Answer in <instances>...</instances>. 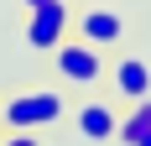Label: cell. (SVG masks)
<instances>
[{"label":"cell","instance_id":"cell-1","mask_svg":"<svg viewBox=\"0 0 151 146\" xmlns=\"http://www.w3.org/2000/svg\"><path fill=\"white\" fill-rule=\"evenodd\" d=\"M47 58H52V73L63 84H99L104 78V47L83 42V37H63Z\"/></svg>","mask_w":151,"mask_h":146},{"label":"cell","instance_id":"cell-2","mask_svg":"<svg viewBox=\"0 0 151 146\" xmlns=\"http://www.w3.org/2000/svg\"><path fill=\"white\" fill-rule=\"evenodd\" d=\"M68 26H73V11H68V0H47V5L26 11L21 42H26L31 52H52V47H58L63 37H68Z\"/></svg>","mask_w":151,"mask_h":146},{"label":"cell","instance_id":"cell-3","mask_svg":"<svg viewBox=\"0 0 151 146\" xmlns=\"http://www.w3.org/2000/svg\"><path fill=\"white\" fill-rule=\"evenodd\" d=\"M63 94L58 89H31V94H16L11 104H5V125L11 131H37V125H52V120H63Z\"/></svg>","mask_w":151,"mask_h":146},{"label":"cell","instance_id":"cell-4","mask_svg":"<svg viewBox=\"0 0 151 146\" xmlns=\"http://www.w3.org/2000/svg\"><path fill=\"white\" fill-rule=\"evenodd\" d=\"M109 84H115V94L120 99H146L151 94V58H136V52H125V58L109 63Z\"/></svg>","mask_w":151,"mask_h":146},{"label":"cell","instance_id":"cell-5","mask_svg":"<svg viewBox=\"0 0 151 146\" xmlns=\"http://www.w3.org/2000/svg\"><path fill=\"white\" fill-rule=\"evenodd\" d=\"M73 125H78V136H83V141H115L120 115H115L104 99H83V104L73 110Z\"/></svg>","mask_w":151,"mask_h":146},{"label":"cell","instance_id":"cell-6","mask_svg":"<svg viewBox=\"0 0 151 146\" xmlns=\"http://www.w3.org/2000/svg\"><path fill=\"white\" fill-rule=\"evenodd\" d=\"M78 37H83V42H94V47H115V42L125 37V21H120V11L94 5V11L78 16Z\"/></svg>","mask_w":151,"mask_h":146},{"label":"cell","instance_id":"cell-7","mask_svg":"<svg viewBox=\"0 0 151 146\" xmlns=\"http://www.w3.org/2000/svg\"><path fill=\"white\" fill-rule=\"evenodd\" d=\"M146 131H151V94L130 104V115H125L120 125H115V141H120V146H136V141H141Z\"/></svg>","mask_w":151,"mask_h":146},{"label":"cell","instance_id":"cell-8","mask_svg":"<svg viewBox=\"0 0 151 146\" xmlns=\"http://www.w3.org/2000/svg\"><path fill=\"white\" fill-rule=\"evenodd\" d=\"M0 146H42V141H37V136H31V131H11V136H5V141H0Z\"/></svg>","mask_w":151,"mask_h":146},{"label":"cell","instance_id":"cell-9","mask_svg":"<svg viewBox=\"0 0 151 146\" xmlns=\"http://www.w3.org/2000/svg\"><path fill=\"white\" fill-rule=\"evenodd\" d=\"M21 5H26V11H37V5H47V0H21Z\"/></svg>","mask_w":151,"mask_h":146},{"label":"cell","instance_id":"cell-10","mask_svg":"<svg viewBox=\"0 0 151 146\" xmlns=\"http://www.w3.org/2000/svg\"><path fill=\"white\" fill-rule=\"evenodd\" d=\"M136 146H151V131H146V136H141V141H136Z\"/></svg>","mask_w":151,"mask_h":146}]
</instances>
